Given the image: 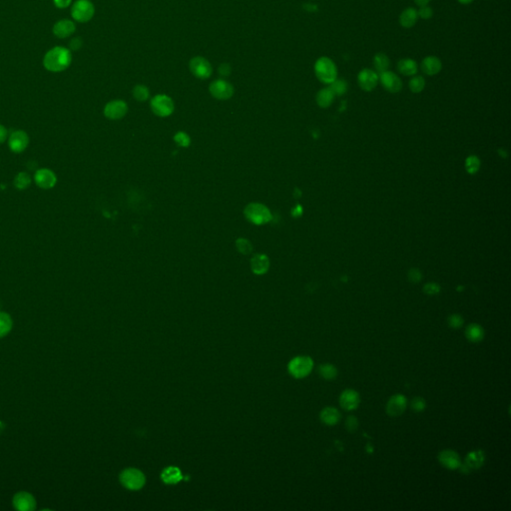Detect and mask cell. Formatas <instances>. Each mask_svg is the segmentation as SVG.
I'll use <instances>...</instances> for the list:
<instances>
[{
  "label": "cell",
  "instance_id": "6da1fadb",
  "mask_svg": "<svg viewBox=\"0 0 511 511\" xmlns=\"http://www.w3.org/2000/svg\"><path fill=\"white\" fill-rule=\"evenodd\" d=\"M71 53L63 47H55L44 57V66L51 72H61L71 63Z\"/></svg>",
  "mask_w": 511,
  "mask_h": 511
},
{
  "label": "cell",
  "instance_id": "7a4b0ae2",
  "mask_svg": "<svg viewBox=\"0 0 511 511\" xmlns=\"http://www.w3.org/2000/svg\"><path fill=\"white\" fill-rule=\"evenodd\" d=\"M314 73L317 79L324 83L330 84L337 77V69L332 60L327 57H320L314 64Z\"/></svg>",
  "mask_w": 511,
  "mask_h": 511
},
{
  "label": "cell",
  "instance_id": "3957f363",
  "mask_svg": "<svg viewBox=\"0 0 511 511\" xmlns=\"http://www.w3.org/2000/svg\"><path fill=\"white\" fill-rule=\"evenodd\" d=\"M244 214L246 218L255 225H263L268 223L272 219L271 213L268 210V208L258 203L249 204L246 207Z\"/></svg>",
  "mask_w": 511,
  "mask_h": 511
},
{
  "label": "cell",
  "instance_id": "277c9868",
  "mask_svg": "<svg viewBox=\"0 0 511 511\" xmlns=\"http://www.w3.org/2000/svg\"><path fill=\"white\" fill-rule=\"evenodd\" d=\"M120 481L124 487L130 490L141 489L146 482L145 475L136 468H127L120 474Z\"/></svg>",
  "mask_w": 511,
  "mask_h": 511
},
{
  "label": "cell",
  "instance_id": "5b68a950",
  "mask_svg": "<svg viewBox=\"0 0 511 511\" xmlns=\"http://www.w3.org/2000/svg\"><path fill=\"white\" fill-rule=\"evenodd\" d=\"M313 366V361L309 356L300 355L292 358L288 363V371L295 378H302L309 374Z\"/></svg>",
  "mask_w": 511,
  "mask_h": 511
},
{
  "label": "cell",
  "instance_id": "8992f818",
  "mask_svg": "<svg viewBox=\"0 0 511 511\" xmlns=\"http://www.w3.org/2000/svg\"><path fill=\"white\" fill-rule=\"evenodd\" d=\"M151 109L155 115L159 117H167L174 111V102L169 96L159 94L152 98Z\"/></svg>",
  "mask_w": 511,
  "mask_h": 511
},
{
  "label": "cell",
  "instance_id": "52a82bcc",
  "mask_svg": "<svg viewBox=\"0 0 511 511\" xmlns=\"http://www.w3.org/2000/svg\"><path fill=\"white\" fill-rule=\"evenodd\" d=\"M189 68L192 74L199 79H208L213 73L211 63L202 56L193 57L189 62Z\"/></svg>",
  "mask_w": 511,
  "mask_h": 511
},
{
  "label": "cell",
  "instance_id": "ba28073f",
  "mask_svg": "<svg viewBox=\"0 0 511 511\" xmlns=\"http://www.w3.org/2000/svg\"><path fill=\"white\" fill-rule=\"evenodd\" d=\"M94 5L89 0H77L72 6V16L79 22H87L94 15Z\"/></svg>",
  "mask_w": 511,
  "mask_h": 511
},
{
  "label": "cell",
  "instance_id": "9c48e42d",
  "mask_svg": "<svg viewBox=\"0 0 511 511\" xmlns=\"http://www.w3.org/2000/svg\"><path fill=\"white\" fill-rule=\"evenodd\" d=\"M211 95L218 100H228L234 94V87L224 79H217L210 84Z\"/></svg>",
  "mask_w": 511,
  "mask_h": 511
},
{
  "label": "cell",
  "instance_id": "30bf717a",
  "mask_svg": "<svg viewBox=\"0 0 511 511\" xmlns=\"http://www.w3.org/2000/svg\"><path fill=\"white\" fill-rule=\"evenodd\" d=\"M12 504L14 509L19 511H33L37 505L35 497L27 491L17 492L13 496Z\"/></svg>",
  "mask_w": 511,
  "mask_h": 511
},
{
  "label": "cell",
  "instance_id": "8fae6325",
  "mask_svg": "<svg viewBox=\"0 0 511 511\" xmlns=\"http://www.w3.org/2000/svg\"><path fill=\"white\" fill-rule=\"evenodd\" d=\"M128 112L127 103L123 100H113L106 104L104 114L108 119L118 120L123 118Z\"/></svg>",
  "mask_w": 511,
  "mask_h": 511
},
{
  "label": "cell",
  "instance_id": "7c38bea8",
  "mask_svg": "<svg viewBox=\"0 0 511 511\" xmlns=\"http://www.w3.org/2000/svg\"><path fill=\"white\" fill-rule=\"evenodd\" d=\"M34 181L39 188L47 190L53 188L56 185L57 177L52 170L42 168L35 172Z\"/></svg>",
  "mask_w": 511,
  "mask_h": 511
},
{
  "label": "cell",
  "instance_id": "4fadbf2b",
  "mask_svg": "<svg viewBox=\"0 0 511 511\" xmlns=\"http://www.w3.org/2000/svg\"><path fill=\"white\" fill-rule=\"evenodd\" d=\"M378 80L380 81L382 87L390 93H397L402 89V82L400 78L391 71L387 70L380 73Z\"/></svg>",
  "mask_w": 511,
  "mask_h": 511
},
{
  "label": "cell",
  "instance_id": "5bb4252c",
  "mask_svg": "<svg viewBox=\"0 0 511 511\" xmlns=\"http://www.w3.org/2000/svg\"><path fill=\"white\" fill-rule=\"evenodd\" d=\"M29 144V137L28 135L22 131L17 130L10 134L8 138V146L10 150L16 154H19L23 152Z\"/></svg>",
  "mask_w": 511,
  "mask_h": 511
},
{
  "label": "cell",
  "instance_id": "9a60e30c",
  "mask_svg": "<svg viewBox=\"0 0 511 511\" xmlns=\"http://www.w3.org/2000/svg\"><path fill=\"white\" fill-rule=\"evenodd\" d=\"M357 82L362 90L371 91L377 85L378 75L371 69H363L357 75Z\"/></svg>",
  "mask_w": 511,
  "mask_h": 511
},
{
  "label": "cell",
  "instance_id": "2e32d148",
  "mask_svg": "<svg viewBox=\"0 0 511 511\" xmlns=\"http://www.w3.org/2000/svg\"><path fill=\"white\" fill-rule=\"evenodd\" d=\"M406 398L402 394H394L386 404V411L390 416L400 415L406 408Z\"/></svg>",
  "mask_w": 511,
  "mask_h": 511
},
{
  "label": "cell",
  "instance_id": "e0dca14e",
  "mask_svg": "<svg viewBox=\"0 0 511 511\" xmlns=\"http://www.w3.org/2000/svg\"><path fill=\"white\" fill-rule=\"evenodd\" d=\"M360 402L359 394L353 390V389H346L342 391L339 397V403L341 407H343L346 410H353L355 409Z\"/></svg>",
  "mask_w": 511,
  "mask_h": 511
},
{
  "label": "cell",
  "instance_id": "ac0fdd59",
  "mask_svg": "<svg viewBox=\"0 0 511 511\" xmlns=\"http://www.w3.org/2000/svg\"><path fill=\"white\" fill-rule=\"evenodd\" d=\"M439 462L448 469H457L461 466L459 455L453 450H443L438 455Z\"/></svg>",
  "mask_w": 511,
  "mask_h": 511
},
{
  "label": "cell",
  "instance_id": "d6986e66",
  "mask_svg": "<svg viewBox=\"0 0 511 511\" xmlns=\"http://www.w3.org/2000/svg\"><path fill=\"white\" fill-rule=\"evenodd\" d=\"M420 68L424 74H426L428 76H432V75H435L440 72V70L442 68V64H441V61L437 57L427 56L422 60Z\"/></svg>",
  "mask_w": 511,
  "mask_h": 511
},
{
  "label": "cell",
  "instance_id": "ffe728a7",
  "mask_svg": "<svg viewBox=\"0 0 511 511\" xmlns=\"http://www.w3.org/2000/svg\"><path fill=\"white\" fill-rule=\"evenodd\" d=\"M269 266L268 257L265 255L257 254L251 260V267L253 271L256 274L264 273Z\"/></svg>",
  "mask_w": 511,
  "mask_h": 511
},
{
  "label": "cell",
  "instance_id": "44dd1931",
  "mask_svg": "<svg viewBox=\"0 0 511 511\" xmlns=\"http://www.w3.org/2000/svg\"><path fill=\"white\" fill-rule=\"evenodd\" d=\"M75 31V25L70 20H61L54 25L53 32L57 37L65 38Z\"/></svg>",
  "mask_w": 511,
  "mask_h": 511
},
{
  "label": "cell",
  "instance_id": "7402d4cb",
  "mask_svg": "<svg viewBox=\"0 0 511 511\" xmlns=\"http://www.w3.org/2000/svg\"><path fill=\"white\" fill-rule=\"evenodd\" d=\"M161 478L167 484H176L183 479V475L178 467L169 466L163 470Z\"/></svg>",
  "mask_w": 511,
  "mask_h": 511
},
{
  "label": "cell",
  "instance_id": "603a6c76",
  "mask_svg": "<svg viewBox=\"0 0 511 511\" xmlns=\"http://www.w3.org/2000/svg\"><path fill=\"white\" fill-rule=\"evenodd\" d=\"M417 19H418L417 10H415L412 7H408V8H405L401 12V14L399 16V23L404 28H410L416 23Z\"/></svg>",
  "mask_w": 511,
  "mask_h": 511
},
{
  "label": "cell",
  "instance_id": "cb8c5ba5",
  "mask_svg": "<svg viewBox=\"0 0 511 511\" xmlns=\"http://www.w3.org/2000/svg\"><path fill=\"white\" fill-rule=\"evenodd\" d=\"M320 419L323 423L327 425H334L339 421L340 413L334 407H324L320 412Z\"/></svg>",
  "mask_w": 511,
  "mask_h": 511
},
{
  "label": "cell",
  "instance_id": "d4e9b609",
  "mask_svg": "<svg viewBox=\"0 0 511 511\" xmlns=\"http://www.w3.org/2000/svg\"><path fill=\"white\" fill-rule=\"evenodd\" d=\"M397 70L399 71V73L405 76L415 75L417 72V63L409 58L401 59L397 63Z\"/></svg>",
  "mask_w": 511,
  "mask_h": 511
},
{
  "label": "cell",
  "instance_id": "484cf974",
  "mask_svg": "<svg viewBox=\"0 0 511 511\" xmlns=\"http://www.w3.org/2000/svg\"><path fill=\"white\" fill-rule=\"evenodd\" d=\"M465 336L471 342H479L484 337V330L481 325L477 323H472L466 327Z\"/></svg>",
  "mask_w": 511,
  "mask_h": 511
},
{
  "label": "cell",
  "instance_id": "4316f807",
  "mask_svg": "<svg viewBox=\"0 0 511 511\" xmlns=\"http://www.w3.org/2000/svg\"><path fill=\"white\" fill-rule=\"evenodd\" d=\"M484 462V453L481 450H475L470 452L465 459V465L468 468H479Z\"/></svg>",
  "mask_w": 511,
  "mask_h": 511
},
{
  "label": "cell",
  "instance_id": "83f0119b",
  "mask_svg": "<svg viewBox=\"0 0 511 511\" xmlns=\"http://www.w3.org/2000/svg\"><path fill=\"white\" fill-rule=\"evenodd\" d=\"M334 95L332 91L328 88H323L316 94V103L321 108H327L331 105L333 101Z\"/></svg>",
  "mask_w": 511,
  "mask_h": 511
},
{
  "label": "cell",
  "instance_id": "f1b7e54d",
  "mask_svg": "<svg viewBox=\"0 0 511 511\" xmlns=\"http://www.w3.org/2000/svg\"><path fill=\"white\" fill-rule=\"evenodd\" d=\"M13 321L11 316L4 312L0 311V338L6 336L12 329Z\"/></svg>",
  "mask_w": 511,
  "mask_h": 511
},
{
  "label": "cell",
  "instance_id": "f546056e",
  "mask_svg": "<svg viewBox=\"0 0 511 511\" xmlns=\"http://www.w3.org/2000/svg\"><path fill=\"white\" fill-rule=\"evenodd\" d=\"M373 66L375 70L380 74L382 72L387 71L389 67V59L384 53H377L373 58Z\"/></svg>",
  "mask_w": 511,
  "mask_h": 511
},
{
  "label": "cell",
  "instance_id": "4dcf8cb0",
  "mask_svg": "<svg viewBox=\"0 0 511 511\" xmlns=\"http://www.w3.org/2000/svg\"><path fill=\"white\" fill-rule=\"evenodd\" d=\"M31 184V178L28 173L26 172H20L16 175L14 179V186L18 190H25L27 189Z\"/></svg>",
  "mask_w": 511,
  "mask_h": 511
},
{
  "label": "cell",
  "instance_id": "1f68e13d",
  "mask_svg": "<svg viewBox=\"0 0 511 511\" xmlns=\"http://www.w3.org/2000/svg\"><path fill=\"white\" fill-rule=\"evenodd\" d=\"M329 89L332 91L334 96H341L347 91V83L343 79L336 78L329 84Z\"/></svg>",
  "mask_w": 511,
  "mask_h": 511
},
{
  "label": "cell",
  "instance_id": "d6a6232c",
  "mask_svg": "<svg viewBox=\"0 0 511 511\" xmlns=\"http://www.w3.org/2000/svg\"><path fill=\"white\" fill-rule=\"evenodd\" d=\"M318 371H319V374L323 378L328 379V380L335 378L337 375V370H336L335 366H333L332 364H329V363H324V364L320 365L318 368Z\"/></svg>",
  "mask_w": 511,
  "mask_h": 511
},
{
  "label": "cell",
  "instance_id": "836d02e7",
  "mask_svg": "<svg viewBox=\"0 0 511 511\" xmlns=\"http://www.w3.org/2000/svg\"><path fill=\"white\" fill-rule=\"evenodd\" d=\"M409 89L413 93H420L425 87V80L422 76H414L408 83Z\"/></svg>",
  "mask_w": 511,
  "mask_h": 511
},
{
  "label": "cell",
  "instance_id": "e575fe53",
  "mask_svg": "<svg viewBox=\"0 0 511 511\" xmlns=\"http://www.w3.org/2000/svg\"><path fill=\"white\" fill-rule=\"evenodd\" d=\"M133 96L139 102L146 101L149 98V96H150V92H149L148 87L145 86V85H137V86H135L134 89H133Z\"/></svg>",
  "mask_w": 511,
  "mask_h": 511
},
{
  "label": "cell",
  "instance_id": "d590c367",
  "mask_svg": "<svg viewBox=\"0 0 511 511\" xmlns=\"http://www.w3.org/2000/svg\"><path fill=\"white\" fill-rule=\"evenodd\" d=\"M465 168H466V171L469 174L476 173L478 171V169L480 168V161H479V159L476 156L468 157L466 159V162H465Z\"/></svg>",
  "mask_w": 511,
  "mask_h": 511
},
{
  "label": "cell",
  "instance_id": "8d00e7d4",
  "mask_svg": "<svg viewBox=\"0 0 511 511\" xmlns=\"http://www.w3.org/2000/svg\"><path fill=\"white\" fill-rule=\"evenodd\" d=\"M237 245V248L239 250L240 253L242 254H250L253 250V247H252V244L246 240V239H239L236 243Z\"/></svg>",
  "mask_w": 511,
  "mask_h": 511
},
{
  "label": "cell",
  "instance_id": "74e56055",
  "mask_svg": "<svg viewBox=\"0 0 511 511\" xmlns=\"http://www.w3.org/2000/svg\"><path fill=\"white\" fill-rule=\"evenodd\" d=\"M174 140L181 147H188L190 145V137L184 132H178L175 135Z\"/></svg>",
  "mask_w": 511,
  "mask_h": 511
},
{
  "label": "cell",
  "instance_id": "f35d334b",
  "mask_svg": "<svg viewBox=\"0 0 511 511\" xmlns=\"http://www.w3.org/2000/svg\"><path fill=\"white\" fill-rule=\"evenodd\" d=\"M448 323L453 328H459L463 324V318L459 314H452L448 318Z\"/></svg>",
  "mask_w": 511,
  "mask_h": 511
},
{
  "label": "cell",
  "instance_id": "ab89813d",
  "mask_svg": "<svg viewBox=\"0 0 511 511\" xmlns=\"http://www.w3.org/2000/svg\"><path fill=\"white\" fill-rule=\"evenodd\" d=\"M417 14H418V17H420L422 19H429L432 17L433 11L429 6L425 5V6H421L419 8V10L417 11Z\"/></svg>",
  "mask_w": 511,
  "mask_h": 511
},
{
  "label": "cell",
  "instance_id": "60d3db41",
  "mask_svg": "<svg viewBox=\"0 0 511 511\" xmlns=\"http://www.w3.org/2000/svg\"><path fill=\"white\" fill-rule=\"evenodd\" d=\"M423 290L427 294H435L440 291V286L435 282H428L424 285Z\"/></svg>",
  "mask_w": 511,
  "mask_h": 511
},
{
  "label": "cell",
  "instance_id": "b9f144b4",
  "mask_svg": "<svg viewBox=\"0 0 511 511\" xmlns=\"http://www.w3.org/2000/svg\"><path fill=\"white\" fill-rule=\"evenodd\" d=\"M411 407L415 411L423 410L425 408V401H424V399L421 398V397L413 398L412 401H411Z\"/></svg>",
  "mask_w": 511,
  "mask_h": 511
},
{
  "label": "cell",
  "instance_id": "7bdbcfd3",
  "mask_svg": "<svg viewBox=\"0 0 511 511\" xmlns=\"http://www.w3.org/2000/svg\"><path fill=\"white\" fill-rule=\"evenodd\" d=\"M218 71H219V74H221V75H222V76H224V77H227V76H229V75L231 74L232 69H231V66H230L229 64H227V63H223V64H221V65L219 66Z\"/></svg>",
  "mask_w": 511,
  "mask_h": 511
},
{
  "label": "cell",
  "instance_id": "ee69618b",
  "mask_svg": "<svg viewBox=\"0 0 511 511\" xmlns=\"http://www.w3.org/2000/svg\"><path fill=\"white\" fill-rule=\"evenodd\" d=\"M408 278L410 281L412 282H418L421 278V273L419 272L418 269H415V268H412L409 272H408Z\"/></svg>",
  "mask_w": 511,
  "mask_h": 511
},
{
  "label": "cell",
  "instance_id": "f6af8a7d",
  "mask_svg": "<svg viewBox=\"0 0 511 511\" xmlns=\"http://www.w3.org/2000/svg\"><path fill=\"white\" fill-rule=\"evenodd\" d=\"M346 427L348 428V430L350 431H353L356 427H357V420L355 417L353 416H349L346 420Z\"/></svg>",
  "mask_w": 511,
  "mask_h": 511
},
{
  "label": "cell",
  "instance_id": "bcb514c9",
  "mask_svg": "<svg viewBox=\"0 0 511 511\" xmlns=\"http://www.w3.org/2000/svg\"><path fill=\"white\" fill-rule=\"evenodd\" d=\"M69 45H70V48H71L72 50H77V49H79V48L81 47V45H82V41H81V39H79V38H74L73 40H71V42H70V44H69Z\"/></svg>",
  "mask_w": 511,
  "mask_h": 511
},
{
  "label": "cell",
  "instance_id": "7dc6e473",
  "mask_svg": "<svg viewBox=\"0 0 511 511\" xmlns=\"http://www.w3.org/2000/svg\"><path fill=\"white\" fill-rule=\"evenodd\" d=\"M7 136H8V132H7L6 128L0 124V144L5 142V140L7 139Z\"/></svg>",
  "mask_w": 511,
  "mask_h": 511
},
{
  "label": "cell",
  "instance_id": "c3c4849f",
  "mask_svg": "<svg viewBox=\"0 0 511 511\" xmlns=\"http://www.w3.org/2000/svg\"><path fill=\"white\" fill-rule=\"evenodd\" d=\"M54 3L59 8H65L70 5L71 0H54Z\"/></svg>",
  "mask_w": 511,
  "mask_h": 511
},
{
  "label": "cell",
  "instance_id": "681fc988",
  "mask_svg": "<svg viewBox=\"0 0 511 511\" xmlns=\"http://www.w3.org/2000/svg\"><path fill=\"white\" fill-rule=\"evenodd\" d=\"M429 1H430V0H414L415 4H416V5H418L419 7L427 5V4L429 3Z\"/></svg>",
  "mask_w": 511,
  "mask_h": 511
},
{
  "label": "cell",
  "instance_id": "f907efd6",
  "mask_svg": "<svg viewBox=\"0 0 511 511\" xmlns=\"http://www.w3.org/2000/svg\"><path fill=\"white\" fill-rule=\"evenodd\" d=\"M458 2H459V3H461V4H464V5H465V4H469V3L473 2V0H458Z\"/></svg>",
  "mask_w": 511,
  "mask_h": 511
}]
</instances>
